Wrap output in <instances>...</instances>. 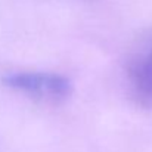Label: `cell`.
<instances>
[{"label": "cell", "instance_id": "obj_1", "mask_svg": "<svg viewBox=\"0 0 152 152\" xmlns=\"http://www.w3.org/2000/svg\"><path fill=\"white\" fill-rule=\"evenodd\" d=\"M127 93L134 105L152 109V28L129 48L123 65Z\"/></svg>", "mask_w": 152, "mask_h": 152}, {"label": "cell", "instance_id": "obj_2", "mask_svg": "<svg viewBox=\"0 0 152 152\" xmlns=\"http://www.w3.org/2000/svg\"><path fill=\"white\" fill-rule=\"evenodd\" d=\"M4 84L37 103L59 106L72 95L71 81L56 72L43 71H21L7 74L3 78Z\"/></svg>", "mask_w": 152, "mask_h": 152}]
</instances>
